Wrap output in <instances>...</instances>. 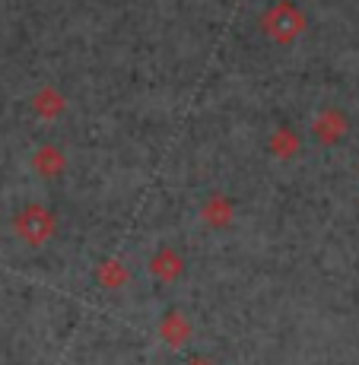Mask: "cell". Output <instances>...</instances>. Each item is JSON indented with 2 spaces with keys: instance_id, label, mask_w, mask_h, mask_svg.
Instances as JSON below:
<instances>
[{
  "instance_id": "6da1fadb",
  "label": "cell",
  "mask_w": 359,
  "mask_h": 365,
  "mask_svg": "<svg viewBox=\"0 0 359 365\" xmlns=\"http://www.w3.org/2000/svg\"><path fill=\"white\" fill-rule=\"evenodd\" d=\"M261 29L267 38L277 41V45H293V41L305 32V13H302L293 0H277L273 6L264 10Z\"/></svg>"
},
{
  "instance_id": "7a4b0ae2",
  "label": "cell",
  "mask_w": 359,
  "mask_h": 365,
  "mask_svg": "<svg viewBox=\"0 0 359 365\" xmlns=\"http://www.w3.org/2000/svg\"><path fill=\"white\" fill-rule=\"evenodd\" d=\"M54 216L48 213L41 203H29V207H23L16 213V220H13V229H16V235L23 238V242L29 245H45L48 238L54 235Z\"/></svg>"
},
{
  "instance_id": "3957f363",
  "label": "cell",
  "mask_w": 359,
  "mask_h": 365,
  "mask_svg": "<svg viewBox=\"0 0 359 365\" xmlns=\"http://www.w3.org/2000/svg\"><path fill=\"white\" fill-rule=\"evenodd\" d=\"M312 133H315V140H318V143H325V146L340 143L343 133H347V115H343V111H337V108H325L318 118H315Z\"/></svg>"
},
{
  "instance_id": "277c9868",
  "label": "cell",
  "mask_w": 359,
  "mask_h": 365,
  "mask_svg": "<svg viewBox=\"0 0 359 365\" xmlns=\"http://www.w3.org/2000/svg\"><path fill=\"white\" fill-rule=\"evenodd\" d=\"M64 165H67V159L58 146H39L32 156V168L41 178H58V175L64 172Z\"/></svg>"
},
{
  "instance_id": "5b68a950",
  "label": "cell",
  "mask_w": 359,
  "mask_h": 365,
  "mask_svg": "<svg viewBox=\"0 0 359 365\" xmlns=\"http://www.w3.org/2000/svg\"><path fill=\"white\" fill-rule=\"evenodd\" d=\"M64 105H67V99L54 86H41L39 93L32 96V111L39 118H48V121H51V118H58L61 111H64Z\"/></svg>"
},
{
  "instance_id": "8992f818",
  "label": "cell",
  "mask_w": 359,
  "mask_h": 365,
  "mask_svg": "<svg viewBox=\"0 0 359 365\" xmlns=\"http://www.w3.org/2000/svg\"><path fill=\"white\" fill-rule=\"evenodd\" d=\"M150 270H153V277H159L163 283H172V279L181 273V257L175 255L172 248H163V251H159V255L150 261Z\"/></svg>"
},
{
  "instance_id": "52a82bcc",
  "label": "cell",
  "mask_w": 359,
  "mask_h": 365,
  "mask_svg": "<svg viewBox=\"0 0 359 365\" xmlns=\"http://www.w3.org/2000/svg\"><path fill=\"white\" fill-rule=\"evenodd\" d=\"M295 150H299V137H295V130L293 128H277L270 133V153L273 156H280V159H290L295 156Z\"/></svg>"
},
{
  "instance_id": "ba28073f",
  "label": "cell",
  "mask_w": 359,
  "mask_h": 365,
  "mask_svg": "<svg viewBox=\"0 0 359 365\" xmlns=\"http://www.w3.org/2000/svg\"><path fill=\"white\" fill-rule=\"evenodd\" d=\"M229 216H232L229 200H223V197H210L207 203H203V220H207L210 226H226Z\"/></svg>"
},
{
  "instance_id": "9c48e42d",
  "label": "cell",
  "mask_w": 359,
  "mask_h": 365,
  "mask_svg": "<svg viewBox=\"0 0 359 365\" xmlns=\"http://www.w3.org/2000/svg\"><path fill=\"white\" fill-rule=\"evenodd\" d=\"M159 334H163L168 343H175V346H178V343L188 336V321L181 318V314H168V318L163 321V327H159Z\"/></svg>"
},
{
  "instance_id": "30bf717a",
  "label": "cell",
  "mask_w": 359,
  "mask_h": 365,
  "mask_svg": "<svg viewBox=\"0 0 359 365\" xmlns=\"http://www.w3.org/2000/svg\"><path fill=\"white\" fill-rule=\"evenodd\" d=\"M124 279H128V270H124L118 261H105L98 267V283L102 286H121Z\"/></svg>"
}]
</instances>
